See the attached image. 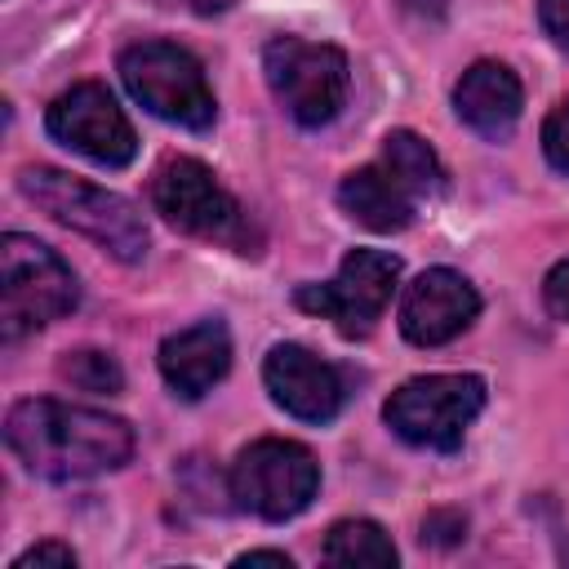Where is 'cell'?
I'll use <instances>...</instances> for the list:
<instances>
[{
  "label": "cell",
  "mask_w": 569,
  "mask_h": 569,
  "mask_svg": "<svg viewBox=\"0 0 569 569\" xmlns=\"http://www.w3.org/2000/svg\"><path fill=\"white\" fill-rule=\"evenodd\" d=\"M4 440L31 476L58 480V485L84 480L98 471H116L133 453L129 422H120L102 409L62 405L49 396L18 400L4 418Z\"/></svg>",
  "instance_id": "cell-1"
},
{
  "label": "cell",
  "mask_w": 569,
  "mask_h": 569,
  "mask_svg": "<svg viewBox=\"0 0 569 569\" xmlns=\"http://www.w3.org/2000/svg\"><path fill=\"white\" fill-rule=\"evenodd\" d=\"M18 191H22L36 209H44L53 222H62V227L89 236V240H93L98 249H107L116 262H138V258L147 253V244H151L142 213H138L124 196H116V191H107V187H93V182L67 173V169L27 164V169L18 173Z\"/></svg>",
  "instance_id": "cell-2"
},
{
  "label": "cell",
  "mask_w": 569,
  "mask_h": 569,
  "mask_svg": "<svg viewBox=\"0 0 569 569\" xmlns=\"http://www.w3.org/2000/svg\"><path fill=\"white\" fill-rule=\"evenodd\" d=\"M80 284L71 267L36 236L9 231L0 240V338L18 342L67 311H76Z\"/></svg>",
  "instance_id": "cell-3"
},
{
  "label": "cell",
  "mask_w": 569,
  "mask_h": 569,
  "mask_svg": "<svg viewBox=\"0 0 569 569\" xmlns=\"http://www.w3.org/2000/svg\"><path fill=\"white\" fill-rule=\"evenodd\" d=\"M120 80L124 89L160 120L182 129H209L218 107L213 89L204 80V67L173 40H138L120 53Z\"/></svg>",
  "instance_id": "cell-4"
},
{
  "label": "cell",
  "mask_w": 569,
  "mask_h": 569,
  "mask_svg": "<svg viewBox=\"0 0 569 569\" xmlns=\"http://www.w3.org/2000/svg\"><path fill=\"white\" fill-rule=\"evenodd\" d=\"M485 409V378L476 373H422L391 391L382 405L387 427L418 449H458L476 413Z\"/></svg>",
  "instance_id": "cell-5"
},
{
  "label": "cell",
  "mask_w": 569,
  "mask_h": 569,
  "mask_svg": "<svg viewBox=\"0 0 569 569\" xmlns=\"http://www.w3.org/2000/svg\"><path fill=\"white\" fill-rule=\"evenodd\" d=\"M262 71L280 107L302 124H329L347 102V53L338 44H316L302 36H276L262 49Z\"/></svg>",
  "instance_id": "cell-6"
},
{
  "label": "cell",
  "mask_w": 569,
  "mask_h": 569,
  "mask_svg": "<svg viewBox=\"0 0 569 569\" xmlns=\"http://www.w3.org/2000/svg\"><path fill=\"white\" fill-rule=\"evenodd\" d=\"M227 485H231L236 507H244L262 520H293L298 511L311 507V498L320 489V462L307 445L267 436V440H253L249 449H240Z\"/></svg>",
  "instance_id": "cell-7"
},
{
  "label": "cell",
  "mask_w": 569,
  "mask_h": 569,
  "mask_svg": "<svg viewBox=\"0 0 569 569\" xmlns=\"http://www.w3.org/2000/svg\"><path fill=\"white\" fill-rule=\"evenodd\" d=\"M151 204L178 231L222 240V244H236L240 253H249V222H244L236 196L213 178L209 164H200L191 156L164 160L151 178Z\"/></svg>",
  "instance_id": "cell-8"
},
{
  "label": "cell",
  "mask_w": 569,
  "mask_h": 569,
  "mask_svg": "<svg viewBox=\"0 0 569 569\" xmlns=\"http://www.w3.org/2000/svg\"><path fill=\"white\" fill-rule=\"evenodd\" d=\"M400 280V258L382 249H351L333 280L325 284H298L293 302L311 316H325L347 338H365L373 320L387 311Z\"/></svg>",
  "instance_id": "cell-9"
},
{
  "label": "cell",
  "mask_w": 569,
  "mask_h": 569,
  "mask_svg": "<svg viewBox=\"0 0 569 569\" xmlns=\"http://www.w3.org/2000/svg\"><path fill=\"white\" fill-rule=\"evenodd\" d=\"M44 129L62 147L80 151L84 160H93L102 169H124L138 156V133H133L129 116L120 111L111 89L98 80H84V84L67 89L62 98H53Z\"/></svg>",
  "instance_id": "cell-10"
},
{
  "label": "cell",
  "mask_w": 569,
  "mask_h": 569,
  "mask_svg": "<svg viewBox=\"0 0 569 569\" xmlns=\"http://www.w3.org/2000/svg\"><path fill=\"white\" fill-rule=\"evenodd\" d=\"M262 382H267L271 400L284 413H293L298 422H329V418H338V409L347 400L342 373L298 342H276L267 351Z\"/></svg>",
  "instance_id": "cell-11"
},
{
  "label": "cell",
  "mask_w": 569,
  "mask_h": 569,
  "mask_svg": "<svg viewBox=\"0 0 569 569\" xmlns=\"http://www.w3.org/2000/svg\"><path fill=\"white\" fill-rule=\"evenodd\" d=\"M476 311H480V293L471 289V280L449 267H431L400 298V333L413 347H440L458 338L476 320Z\"/></svg>",
  "instance_id": "cell-12"
},
{
  "label": "cell",
  "mask_w": 569,
  "mask_h": 569,
  "mask_svg": "<svg viewBox=\"0 0 569 569\" xmlns=\"http://www.w3.org/2000/svg\"><path fill=\"white\" fill-rule=\"evenodd\" d=\"M156 360H160V378L173 387V396L200 400L231 369V333L222 320H200L191 329L169 333L160 342Z\"/></svg>",
  "instance_id": "cell-13"
},
{
  "label": "cell",
  "mask_w": 569,
  "mask_h": 569,
  "mask_svg": "<svg viewBox=\"0 0 569 569\" xmlns=\"http://www.w3.org/2000/svg\"><path fill=\"white\" fill-rule=\"evenodd\" d=\"M520 107H525V93H520V80L511 67L502 62H471L462 71V80L453 84V111L467 129H476L480 138L489 142H502L516 120H520Z\"/></svg>",
  "instance_id": "cell-14"
},
{
  "label": "cell",
  "mask_w": 569,
  "mask_h": 569,
  "mask_svg": "<svg viewBox=\"0 0 569 569\" xmlns=\"http://www.w3.org/2000/svg\"><path fill=\"white\" fill-rule=\"evenodd\" d=\"M338 204L347 218H356L369 231H405L418 209L409 187L387 164H365V169L347 173L338 187Z\"/></svg>",
  "instance_id": "cell-15"
},
{
  "label": "cell",
  "mask_w": 569,
  "mask_h": 569,
  "mask_svg": "<svg viewBox=\"0 0 569 569\" xmlns=\"http://www.w3.org/2000/svg\"><path fill=\"white\" fill-rule=\"evenodd\" d=\"M382 164L409 187L413 200H431V196L445 191V169H440L436 151L409 129H391L382 138Z\"/></svg>",
  "instance_id": "cell-16"
},
{
  "label": "cell",
  "mask_w": 569,
  "mask_h": 569,
  "mask_svg": "<svg viewBox=\"0 0 569 569\" xmlns=\"http://www.w3.org/2000/svg\"><path fill=\"white\" fill-rule=\"evenodd\" d=\"M325 560L342 569H387L396 565V542L373 520H338L325 538Z\"/></svg>",
  "instance_id": "cell-17"
},
{
  "label": "cell",
  "mask_w": 569,
  "mask_h": 569,
  "mask_svg": "<svg viewBox=\"0 0 569 569\" xmlns=\"http://www.w3.org/2000/svg\"><path fill=\"white\" fill-rule=\"evenodd\" d=\"M58 373L80 387V391H93V396H120L124 391V369L116 365L111 351H98V347H76L58 360Z\"/></svg>",
  "instance_id": "cell-18"
},
{
  "label": "cell",
  "mask_w": 569,
  "mask_h": 569,
  "mask_svg": "<svg viewBox=\"0 0 569 569\" xmlns=\"http://www.w3.org/2000/svg\"><path fill=\"white\" fill-rule=\"evenodd\" d=\"M542 151H547L551 169L569 173V98H560L551 107V116L542 120Z\"/></svg>",
  "instance_id": "cell-19"
},
{
  "label": "cell",
  "mask_w": 569,
  "mask_h": 569,
  "mask_svg": "<svg viewBox=\"0 0 569 569\" xmlns=\"http://www.w3.org/2000/svg\"><path fill=\"white\" fill-rule=\"evenodd\" d=\"M462 538H467V516L462 511H431L422 520V542H431V547H453Z\"/></svg>",
  "instance_id": "cell-20"
},
{
  "label": "cell",
  "mask_w": 569,
  "mask_h": 569,
  "mask_svg": "<svg viewBox=\"0 0 569 569\" xmlns=\"http://www.w3.org/2000/svg\"><path fill=\"white\" fill-rule=\"evenodd\" d=\"M542 302H547V311H551L556 320L569 325V258H560V262L547 271V280H542Z\"/></svg>",
  "instance_id": "cell-21"
},
{
  "label": "cell",
  "mask_w": 569,
  "mask_h": 569,
  "mask_svg": "<svg viewBox=\"0 0 569 569\" xmlns=\"http://www.w3.org/2000/svg\"><path fill=\"white\" fill-rule=\"evenodd\" d=\"M31 565L76 569V551H71V547H62V542H36V547H27V551L13 560V569H31Z\"/></svg>",
  "instance_id": "cell-22"
},
{
  "label": "cell",
  "mask_w": 569,
  "mask_h": 569,
  "mask_svg": "<svg viewBox=\"0 0 569 569\" xmlns=\"http://www.w3.org/2000/svg\"><path fill=\"white\" fill-rule=\"evenodd\" d=\"M538 22L560 49H569V0H538Z\"/></svg>",
  "instance_id": "cell-23"
},
{
  "label": "cell",
  "mask_w": 569,
  "mask_h": 569,
  "mask_svg": "<svg viewBox=\"0 0 569 569\" xmlns=\"http://www.w3.org/2000/svg\"><path fill=\"white\" fill-rule=\"evenodd\" d=\"M236 565H280V569H289L293 560L284 551H244V556H236Z\"/></svg>",
  "instance_id": "cell-24"
},
{
  "label": "cell",
  "mask_w": 569,
  "mask_h": 569,
  "mask_svg": "<svg viewBox=\"0 0 569 569\" xmlns=\"http://www.w3.org/2000/svg\"><path fill=\"white\" fill-rule=\"evenodd\" d=\"M236 0H191V9L196 13H222V9H231Z\"/></svg>",
  "instance_id": "cell-25"
}]
</instances>
